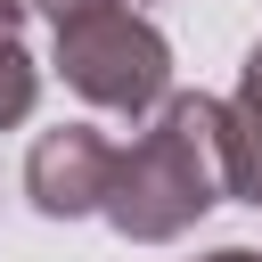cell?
<instances>
[{
	"instance_id": "6",
	"label": "cell",
	"mask_w": 262,
	"mask_h": 262,
	"mask_svg": "<svg viewBox=\"0 0 262 262\" xmlns=\"http://www.w3.org/2000/svg\"><path fill=\"white\" fill-rule=\"evenodd\" d=\"M25 16H33L25 0H0V41H25Z\"/></svg>"
},
{
	"instance_id": "1",
	"label": "cell",
	"mask_w": 262,
	"mask_h": 262,
	"mask_svg": "<svg viewBox=\"0 0 262 262\" xmlns=\"http://www.w3.org/2000/svg\"><path fill=\"white\" fill-rule=\"evenodd\" d=\"M229 196H254V164H246L237 115H229V98L180 90V98H164L147 115V131L131 147H115V180H106L98 213L131 246H172Z\"/></svg>"
},
{
	"instance_id": "5",
	"label": "cell",
	"mask_w": 262,
	"mask_h": 262,
	"mask_svg": "<svg viewBox=\"0 0 262 262\" xmlns=\"http://www.w3.org/2000/svg\"><path fill=\"white\" fill-rule=\"evenodd\" d=\"M33 106H41V66L25 41H0V131H16Z\"/></svg>"
},
{
	"instance_id": "2",
	"label": "cell",
	"mask_w": 262,
	"mask_h": 262,
	"mask_svg": "<svg viewBox=\"0 0 262 262\" xmlns=\"http://www.w3.org/2000/svg\"><path fill=\"white\" fill-rule=\"evenodd\" d=\"M49 41H57V74H66V90L82 98V106H98V115H156L164 98H172V41L139 16V8H115V0H82V8H66L57 25H49Z\"/></svg>"
},
{
	"instance_id": "4",
	"label": "cell",
	"mask_w": 262,
	"mask_h": 262,
	"mask_svg": "<svg viewBox=\"0 0 262 262\" xmlns=\"http://www.w3.org/2000/svg\"><path fill=\"white\" fill-rule=\"evenodd\" d=\"M229 115H237V139H246V164H254V205H262V41H254L246 66H237Z\"/></svg>"
},
{
	"instance_id": "7",
	"label": "cell",
	"mask_w": 262,
	"mask_h": 262,
	"mask_svg": "<svg viewBox=\"0 0 262 262\" xmlns=\"http://www.w3.org/2000/svg\"><path fill=\"white\" fill-rule=\"evenodd\" d=\"M196 262H262L254 246H213V254H196Z\"/></svg>"
},
{
	"instance_id": "8",
	"label": "cell",
	"mask_w": 262,
	"mask_h": 262,
	"mask_svg": "<svg viewBox=\"0 0 262 262\" xmlns=\"http://www.w3.org/2000/svg\"><path fill=\"white\" fill-rule=\"evenodd\" d=\"M115 8H147V0H115Z\"/></svg>"
},
{
	"instance_id": "3",
	"label": "cell",
	"mask_w": 262,
	"mask_h": 262,
	"mask_svg": "<svg viewBox=\"0 0 262 262\" xmlns=\"http://www.w3.org/2000/svg\"><path fill=\"white\" fill-rule=\"evenodd\" d=\"M106 180H115V139H106L98 123H57V131H41L33 156H25V196H33V213H49V221L98 213V205H106Z\"/></svg>"
}]
</instances>
